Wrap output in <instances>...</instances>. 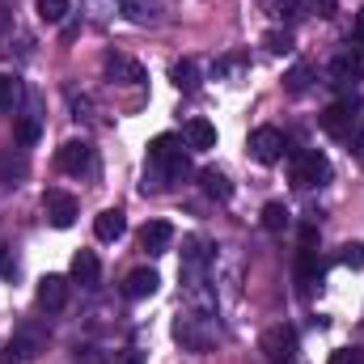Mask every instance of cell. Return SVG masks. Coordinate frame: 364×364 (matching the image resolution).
<instances>
[{"label": "cell", "mask_w": 364, "mask_h": 364, "mask_svg": "<svg viewBox=\"0 0 364 364\" xmlns=\"http://www.w3.org/2000/svg\"><path fill=\"white\" fill-rule=\"evenodd\" d=\"M149 166L157 170L153 191H161V186H170V182H182L191 174V157H186V149H182L178 136H157V140H149Z\"/></svg>", "instance_id": "obj_1"}, {"label": "cell", "mask_w": 364, "mask_h": 364, "mask_svg": "<svg viewBox=\"0 0 364 364\" xmlns=\"http://www.w3.org/2000/svg\"><path fill=\"white\" fill-rule=\"evenodd\" d=\"M174 339H178L186 352H208L216 343V322L203 314V309H191L174 318Z\"/></svg>", "instance_id": "obj_2"}, {"label": "cell", "mask_w": 364, "mask_h": 364, "mask_svg": "<svg viewBox=\"0 0 364 364\" xmlns=\"http://www.w3.org/2000/svg\"><path fill=\"white\" fill-rule=\"evenodd\" d=\"M292 186H301V191H309V186H322V182H331V161L318 153V149H296L292 153Z\"/></svg>", "instance_id": "obj_3"}, {"label": "cell", "mask_w": 364, "mask_h": 364, "mask_svg": "<svg viewBox=\"0 0 364 364\" xmlns=\"http://www.w3.org/2000/svg\"><path fill=\"white\" fill-rule=\"evenodd\" d=\"M296 331L288 326V322H275L263 331V339H259V352H263V360L267 364H296Z\"/></svg>", "instance_id": "obj_4"}, {"label": "cell", "mask_w": 364, "mask_h": 364, "mask_svg": "<svg viewBox=\"0 0 364 364\" xmlns=\"http://www.w3.org/2000/svg\"><path fill=\"white\" fill-rule=\"evenodd\" d=\"M356 110H360V102H335V106H326V110L318 114V127H322L326 136H335V140H352Z\"/></svg>", "instance_id": "obj_5"}, {"label": "cell", "mask_w": 364, "mask_h": 364, "mask_svg": "<svg viewBox=\"0 0 364 364\" xmlns=\"http://www.w3.org/2000/svg\"><path fill=\"white\" fill-rule=\"evenodd\" d=\"M77 199L68 195V191H60V186H51L47 195H43V216H47V225L51 229H73L77 225Z\"/></svg>", "instance_id": "obj_6"}, {"label": "cell", "mask_w": 364, "mask_h": 364, "mask_svg": "<svg viewBox=\"0 0 364 364\" xmlns=\"http://www.w3.org/2000/svg\"><path fill=\"white\" fill-rule=\"evenodd\" d=\"M246 149H250V157H255L259 166H275V161L284 157V149H288V144H284L279 127H255V132H250V144H246Z\"/></svg>", "instance_id": "obj_7"}, {"label": "cell", "mask_w": 364, "mask_h": 364, "mask_svg": "<svg viewBox=\"0 0 364 364\" xmlns=\"http://www.w3.org/2000/svg\"><path fill=\"white\" fill-rule=\"evenodd\" d=\"M212 263V242L203 233H186L182 237V275H203Z\"/></svg>", "instance_id": "obj_8"}, {"label": "cell", "mask_w": 364, "mask_h": 364, "mask_svg": "<svg viewBox=\"0 0 364 364\" xmlns=\"http://www.w3.org/2000/svg\"><path fill=\"white\" fill-rule=\"evenodd\" d=\"M55 166L64 170V174H93V149L85 144V140H68L60 153H55Z\"/></svg>", "instance_id": "obj_9"}, {"label": "cell", "mask_w": 364, "mask_h": 364, "mask_svg": "<svg viewBox=\"0 0 364 364\" xmlns=\"http://www.w3.org/2000/svg\"><path fill=\"white\" fill-rule=\"evenodd\" d=\"M170 246H174V225H170V220H149V225L140 229V250H144V255L157 259V255H166Z\"/></svg>", "instance_id": "obj_10"}, {"label": "cell", "mask_w": 364, "mask_h": 364, "mask_svg": "<svg viewBox=\"0 0 364 364\" xmlns=\"http://www.w3.org/2000/svg\"><path fill=\"white\" fill-rule=\"evenodd\" d=\"M43 348H47V331H43V326H21V331L9 339V352H13L17 360H34Z\"/></svg>", "instance_id": "obj_11"}, {"label": "cell", "mask_w": 364, "mask_h": 364, "mask_svg": "<svg viewBox=\"0 0 364 364\" xmlns=\"http://www.w3.org/2000/svg\"><path fill=\"white\" fill-rule=\"evenodd\" d=\"M296 284H301L305 296L322 284V259H318L314 246H301V250H296Z\"/></svg>", "instance_id": "obj_12"}, {"label": "cell", "mask_w": 364, "mask_h": 364, "mask_svg": "<svg viewBox=\"0 0 364 364\" xmlns=\"http://www.w3.org/2000/svg\"><path fill=\"white\" fill-rule=\"evenodd\" d=\"M38 305H43L47 314H60V309L68 305V279H64V275H43V279H38Z\"/></svg>", "instance_id": "obj_13"}, {"label": "cell", "mask_w": 364, "mask_h": 364, "mask_svg": "<svg viewBox=\"0 0 364 364\" xmlns=\"http://www.w3.org/2000/svg\"><path fill=\"white\" fill-rule=\"evenodd\" d=\"M157 288H161V275L153 272V267H136V272H127V279H123V296L127 301H144Z\"/></svg>", "instance_id": "obj_14"}, {"label": "cell", "mask_w": 364, "mask_h": 364, "mask_svg": "<svg viewBox=\"0 0 364 364\" xmlns=\"http://www.w3.org/2000/svg\"><path fill=\"white\" fill-rule=\"evenodd\" d=\"M106 77L114 81V85H144V68L136 64V60H127V55H106Z\"/></svg>", "instance_id": "obj_15"}, {"label": "cell", "mask_w": 364, "mask_h": 364, "mask_svg": "<svg viewBox=\"0 0 364 364\" xmlns=\"http://www.w3.org/2000/svg\"><path fill=\"white\" fill-rule=\"evenodd\" d=\"M182 140H186V149L208 153V149H216V127H212L208 119H191V123L182 127Z\"/></svg>", "instance_id": "obj_16"}, {"label": "cell", "mask_w": 364, "mask_h": 364, "mask_svg": "<svg viewBox=\"0 0 364 364\" xmlns=\"http://www.w3.org/2000/svg\"><path fill=\"white\" fill-rule=\"evenodd\" d=\"M93 233H97V242H119V237L127 233V216H123L119 208H106V212L93 220Z\"/></svg>", "instance_id": "obj_17"}, {"label": "cell", "mask_w": 364, "mask_h": 364, "mask_svg": "<svg viewBox=\"0 0 364 364\" xmlns=\"http://www.w3.org/2000/svg\"><path fill=\"white\" fill-rule=\"evenodd\" d=\"M73 279H77L81 288H93V284L102 279V263H97L93 250H77V255H73Z\"/></svg>", "instance_id": "obj_18"}, {"label": "cell", "mask_w": 364, "mask_h": 364, "mask_svg": "<svg viewBox=\"0 0 364 364\" xmlns=\"http://www.w3.org/2000/svg\"><path fill=\"white\" fill-rule=\"evenodd\" d=\"M119 13L136 26H153V21H161V0H123Z\"/></svg>", "instance_id": "obj_19"}, {"label": "cell", "mask_w": 364, "mask_h": 364, "mask_svg": "<svg viewBox=\"0 0 364 364\" xmlns=\"http://www.w3.org/2000/svg\"><path fill=\"white\" fill-rule=\"evenodd\" d=\"M21 106H26V85L13 73H0V110L4 114H17Z\"/></svg>", "instance_id": "obj_20"}, {"label": "cell", "mask_w": 364, "mask_h": 364, "mask_svg": "<svg viewBox=\"0 0 364 364\" xmlns=\"http://www.w3.org/2000/svg\"><path fill=\"white\" fill-rule=\"evenodd\" d=\"M199 186H203V195H212V199H220V203H225V199H233V182L225 178L220 170H212V166H208V170H199Z\"/></svg>", "instance_id": "obj_21"}, {"label": "cell", "mask_w": 364, "mask_h": 364, "mask_svg": "<svg viewBox=\"0 0 364 364\" xmlns=\"http://www.w3.org/2000/svg\"><path fill=\"white\" fill-rule=\"evenodd\" d=\"M170 81H174L182 93H195V90H199V68H195V60H178V64L170 68Z\"/></svg>", "instance_id": "obj_22"}, {"label": "cell", "mask_w": 364, "mask_h": 364, "mask_svg": "<svg viewBox=\"0 0 364 364\" xmlns=\"http://www.w3.org/2000/svg\"><path fill=\"white\" fill-rule=\"evenodd\" d=\"M259 225H263L267 233H284V229L292 225V212H288L284 203H267V208H263V216H259Z\"/></svg>", "instance_id": "obj_23"}, {"label": "cell", "mask_w": 364, "mask_h": 364, "mask_svg": "<svg viewBox=\"0 0 364 364\" xmlns=\"http://www.w3.org/2000/svg\"><path fill=\"white\" fill-rule=\"evenodd\" d=\"M21 178H26V157H21V153H17V157H13V153H0V182H4V186H17Z\"/></svg>", "instance_id": "obj_24"}, {"label": "cell", "mask_w": 364, "mask_h": 364, "mask_svg": "<svg viewBox=\"0 0 364 364\" xmlns=\"http://www.w3.org/2000/svg\"><path fill=\"white\" fill-rule=\"evenodd\" d=\"M81 9L90 13V21H110V17H119L123 0H81Z\"/></svg>", "instance_id": "obj_25"}, {"label": "cell", "mask_w": 364, "mask_h": 364, "mask_svg": "<svg viewBox=\"0 0 364 364\" xmlns=\"http://www.w3.org/2000/svg\"><path fill=\"white\" fill-rule=\"evenodd\" d=\"M38 136H43V123H38L34 114L17 119V149H34V144H38Z\"/></svg>", "instance_id": "obj_26"}, {"label": "cell", "mask_w": 364, "mask_h": 364, "mask_svg": "<svg viewBox=\"0 0 364 364\" xmlns=\"http://www.w3.org/2000/svg\"><path fill=\"white\" fill-rule=\"evenodd\" d=\"M309 81H314V68H309V64H296V68H292V73L284 77V90L301 97V93L309 90Z\"/></svg>", "instance_id": "obj_27"}, {"label": "cell", "mask_w": 364, "mask_h": 364, "mask_svg": "<svg viewBox=\"0 0 364 364\" xmlns=\"http://www.w3.org/2000/svg\"><path fill=\"white\" fill-rule=\"evenodd\" d=\"M38 17H43L47 26H60V21L68 17V0H38Z\"/></svg>", "instance_id": "obj_28"}, {"label": "cell", "mask_w": 364, "mask_h": 364, "mask_svg": "<svg viewBox=\"0 0 364 364\" xmlns=\"http://www.w3.org/2000/svg\"><path fill=\"white\" fill-rule=\"evenodd\" d=\"M263 47H267L272 55H288V51H292V34H288V30H267V34H263Z\"/></svg>", "instance_id": "obj_29"}, {"label": "cell", "mask_w": 364, "mask_h": 364, "mask_svg": "<svg viewBox=\"0 0 364 364\" xmlns=\"http://www.w3.org/2000/svg\"><path fill=\"white\" fill-rule=\"evenodd\" d=\"M339 263L352 267V272H364V242H348V246L339 250Z\"/></svg>", "instance_id": "obj_30"}, {"label": "cell", "mask_w": 364, "mask_h": 364, "mask_svg": "<svg viewBox=\"0 0 364 364\" xmlns=\"http://www.w3.org/2000/svg\"><path fill=\"white\" fill-rule=\"evenodd\" d=\"M68 102H73V119H81V123H90L93 119V102L85 97V93H73Z\"/></svg>", "instance_id": "obj_31"}, {"label": "cell", "mask_w": 364, "mask_h": 364, "mask_svg": "<svg viewBox=\"0 0 364 364\" xmlns=\"http://www.w3.org/2000/svg\"><path fill=\"white\" fill-rule=\"evenodd\" d=\"M309 4H314V13H318L322 21H331V17L339 13V0H309Z\"/></svg>", "instance_id": "obj_32"}, {"label": "cell", "mask_w": 364, "mask_h": 364, "mask_svg": "<svg viewBox=\"0 0 364 364\" xmlns=\"http://www.w3.org/2000/svg\"><path fill=\"white\" fill-rule=\"evenodd\" d=\"M348 64H352V73H356V77L364 73V43H356V47L348 51Z\"/></svg>", "instance_id": "obj_33"}, {"label": "cell", "mask_w": 364, "mask_h": 364, "mask_svg": "<svg viewBox=\"0 0 364 364\" xmlns=\"http://www.w3.org/2000/svg\"><path fill=\"white\" fill-rule=\"evenodd\" d=\"M331 364H360V352H352V348H343V352H335Z\"/></svg>", "instance_id": "obj_34"}, {"label": "cell", "mask_w": 364, "mask_h": 364, "mask_svg": "<svg viewBox=\"0 0 364 364\" xmlns=\"http://www.w3.org/2000/svg\"><path fill=\"white\" fill-rule=\"evenodd\" d=\"M348 144H352V157H356V166H364V132H356Z\"/></svg>", "instance_id": "obj_35"}, {"label": "cell", "mask_w": 364, "mask_h": 364, "mask_svg": "<svg viewBox=\"0 0 364 364\" xmlns=\"http://www.w3.org/2000/svg\"><path fill=\"white\" fill-rule=\"evenodd\" d=\"M0 275H13V263H9V246L0 242Z\"/></svg>", "instance_id": "obj_36"}, {"label": "cell", "mask_w": 364, "mask_h": 364, "mask_svg": "<svg viewBox=\"0 0 364 364\" xmlns=\"http://www.w3.org/2000/svg\"><path fill=\"white\" fill-rule=\"evenodd\" d=\"M314 242H318V229H314V225H305V229H301V246H314Z\"/></svg>", "instance_id": "obj_37"}, {"label": "cell", "mask_w": 364, "mask_h": 364, "mask_svg": "<svg viewBox=\"0 0 364 364\" xmlns=\"http://www.w3.org/2000/svg\"><path fill=\"white\" fill-rule=\"evenodd\" d=\"M356 43H364V9H360V17H356Z\"/></svg>", "instance_id": "obj_38"}, {"label": "cell", "mask_w": 364, "mask_h": 364, "mask_svg": "<svg viewBox=\"0 0 364 364\" xmlns=\"http://www.w3.org/2000/svg\"><path fill=\"white\" fill-rule=\"evenodd\" d=\"M263 4H267V9H272V13H279V9H284V4H288V0H263Z\"/></svg>", "instance_id": "obj_39"}, {"label": "cell", "mask_w": 364, "mask_h": 364, "mask_svg": "<svg viewBox=\"0 0 364 364\" xmlns=\"http://www.w3.org/2000/svg\"><path fill=\"white\" fill-rule=\"evenodd\" d=\"M0 364H17V356H13V352L4 348V352H0Z\"/></svg>", "instance_id": "obj_40"}]
</instances>
